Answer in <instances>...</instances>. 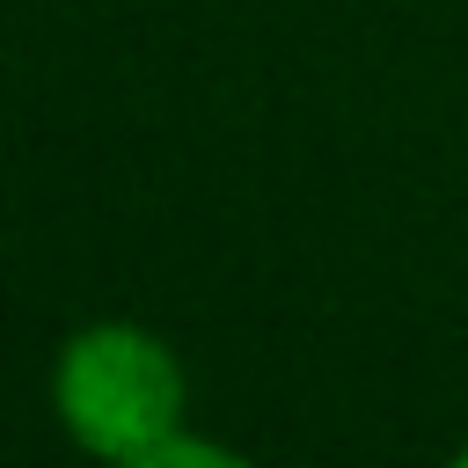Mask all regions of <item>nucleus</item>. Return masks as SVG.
<instances>
[{
    "label": "nucleus",
    "instance_id": "1",
    "mask_svg": "<svg viewBox=\"0 0 468 468\" xmlns=\"http://www.w3.org/2000/svg\"><path fill=\"white\" fill-rule=\"evenodd\" d=\"M51 410L66 424V439L95 461L117 468H146L161 439L183 431L190 417V380L176 366V351L139 329V322H88L58 344L51 366Z\"/></svg>",
    "mask_w": 468,
    "mask_h": 468
},
{
    "label": "nucleus",
    "instance_id": "2",
    "mask_svg": "<svg viewBox=\"0 0 468 468\" xmlns=\"http://www.w3.org/2000/svg\"><path fill=\"white\" fill-rule=\"evenodd\" d=\"M146 468H234V453H227V446H212V439L176 431V439H161V446H154V461H146Z\"/></svg>",
    "mask_w": 468,
    "mask_h": 468
},
{
    "label": "nucleus",
    "instance_id": "3",
    "mask_svg": "<svg viewBox=\"0 0 468 468\" xmlns=\"http://www.w3.org/2000/svg\"><path fill=\"white\" fill-rule=\"evenodd\" d=\"M461 461H468V446H461Z\"/></svg>",
    "mask_w": 468,
    "mask_h": 468
}]
</instances>
